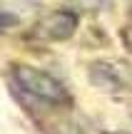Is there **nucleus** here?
Instances as JSON below:
<instances>
[{"label": "nucleus", "instance_id": "obj_6", "mask_svg": "<svg viewBox=\"0 0 132 134\" xmlns=\"http://www.w3.org/2000/svg\"><path fill=\"white\" fill-rule=\"evenodd\" d=\"M107 134H132V132H125L122 129V132H107Z\"/></svg>", "mask_w": 132, "mask_h": 134}, {"label": "nucleus", "instance_id": "obj_3", "mask_svg": "<svg viewBox=\"0 0 132 134\" xmlns=\"http://www.w3.org/2000/svg\"><path fill=\"white\" fill-rule=\"evenodd\" d=\"M90 82L102 92H117L122 90V80L110 65H92L90 67Z\"/></svg>", "mask_w": 132, "mask_h": 134}, {"label": "nucleus", "instance_id": "obj_5", "mask_svg": "<svg viewBox=\"0 0 132 134\" xmlns=\"http://www.w3.org/2000/svg\"><path fill=\"white\" fill-rule=\"evenodd\" d=\"M13 25H18V15H13V13H0V30L13 27Z\"/></svg>", "mask_w": 132, "mask_h": 134}, {"label": "nucleus", "instance_id": "obj_1", "mask_svg": "<svg viewBox=\"0 0 132 134\" xmlns=\"http://www.w3.org/2000/svg\"><path fill=\"white\" fill-rule=\"evenodd\" d=\"M13 77L28 94L38 97L45 102H62L65 99V87L47 72H40L30 65H13Z\"/></svg>", "mask_w": 132, "mask_h": 134}, {"label": "nucleus", "instance_id": "obj_4", "mask_svg": "<svg viewBox=\"0 0 132 134\" xmlns=\"http://www.w3.org/2000/svg\"><path fill=\"white\" fill-rule=\"evenodd\" d=\"M75 3L85 10H100V8H107L112 0H75Z\"/></svg>", "mask_w": 132, "mask_h": 134}, {"label": "nucleus", "instance_id": "obj_2", "mask_svg": "<svg viewBox=\"0 0 132 134\" xmlns=\"http://www.w3.org/2000/svg\"><path fill=\"white\" fill-rule=\"evenodd\" d=\"M75 27H77V15L70 13V10L50 13L47 18H43L38 23V32L50 40H67L75 32Z\"/></svg>", "mask_w": 132, "mask_h": 134}]
</instances>
